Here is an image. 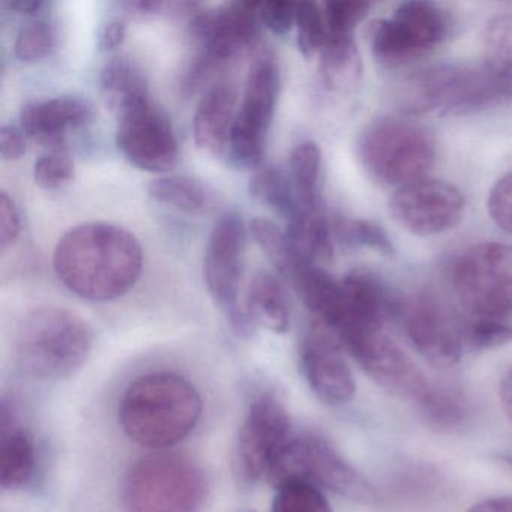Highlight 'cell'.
I'll return each mask as SVG.
<instances>
[{"mask_svg": "<svg viewBox=\"0 0 512 512\" xmlns=\"http://www.w3.org/2000/svg\"><path fill=\"white\" fill-rule=\"evenodd\" d=\"M487 208L496 226L512 235V172L497 179L488 194Z\"/></svg>", "mask_w": 512, "mask_h": 512, "instance_id": "obj_39", "label": "cell"}, {"mask_svg": "<svg viewBox=\"0 0 512 512\" xmlns=\"http://www.w3.org/2000/svg\"><path fill=\"white\" fill-rule=\"evenodd\" d=\"M245 310L254 323L268 328L275 334H284L290 328L289 298L280 278L268 271L254 275L248 287Z\"/></svg>", "mask_w": 512, "mask_h": 512, "instance_id": "obj_22", "label": "cell"}, {"mask_svg": "<svg viewBox=\"0 0 512 512\" xmlns=\"http://www.w3.org/2000/svg\"><path fill=\"white\" fill-rule=\"evenodd\" d=\"M20 224L19 209L7 193H0V250L10 248L19 238Z\"/></svg>", "mask_w": 512, "mask_h": 512, "instance_id": "obj_41", "label": "cell"}, {"mask_svg": "<svg viewBox=\"0 0 512 512\" xmlns=\"http://www.w3.org/2000/svg\"><path fill=\"white\" fill-rule=\"evenodd\" d=\"M466 199L455 185L442 179H418L397 188L389 212L398 226L416 236H434L454 229L463 220Z\"/></svg>", "mask_w": 512, "mask_h": 512, "instance_id": "obj_15", "label": "cell"}, {"mask_svg": "<svg viewBox=\"0 0 512 512\" xmlns=\"http://www.w3.org/2000/svg\"><path fill=\"white\" fill-rule=\"evenodd\" d=\"M484 67L512 88V14L488 23L484 35Z\"/></svg>", "mask_w": 512, "mask_h": 512, "instance_id": "obj_30", "label": "cell"}, {"mask_svg": "<svg viewBox=\"0 0 512 512\" xmlns=\"http://www.w3.org/2000/svg\"><path fill=\"white\" fill-rule=\"evenodd\" d=\"M248 190L254 199L271 208L287 223L301 215L302 208L299 205L292 181H290L289 173L284 172L280 167H260L251 176Z\"/></svg>", "mask_w": 512, "mask_h": 512, "instance_id": "obj_27", "label": "cell"}, {"mask_svg": "<svg viewBox=\"0 0 512 512\" xmlns=\"http://www.w3.org/2000/svg\"><path fill=\"white\" fill-rule=\"evenodd\" d=\"M26 134L22 128L4 125L0 128V155L2 160H20L26 154Z\"/></svg>", "mask_w": 512, "mask_h": 512, "instance_id": "obj_42", "label": "cell"}, {"mask_svg": "<svg viewBox=\"0 0 512 512\" xmlns=\"http://www.w3.org/2000/svg\"><path fill=\"white\" fill-rule=\"evenodd\" d=\"M58 46V31L55 23L43 17H35L22 26L17 34L14 53L26 64L50 58Z\"/></svg>", "mask_w": 512, "mask_h": 512, "instance_id": "obj_31", "label": "cell"}, {"mask_svg": "<svg viewBox=\"0 0 512 512\" xmlns=\"http://www.w3.org/2000/svg\"><path fill=\"white\" fill-rule=\"evenodd\" d=\"M370 2L362 0H335L323 7L328 34H353L356 26L370 11Z\"/></svg>", "mask_w": 512, "mask_h": 512, "instance_id": "obj_38", "label": "cell"}, {"mask_svg": "<svg viewBox=\"0 0 512 512\" xmlns=\"http://www.w3.org/2000/svg\"><path fill=\"white\" fill-rule=\"evenodd\" d=\"M296 7L298 4L287 0L260 2V23L275 35H286L296 26Z\"/></svg>", "mask_w": 512, "mask_h": 512, "instance_id": "obj_40", "label": "cell"}, {"mask_svg": "<svg viewBox=\"0 0 512 512\" xmlns=\"http://www.w3.org/2000/svg\"><path fill=\"white\" fill-rule=\"evenodd\" d=\"M398 319L416 352L436 368H451L463 355V328L430 293L404 299Z\"/></svg>", "mask_w": 512, "mask_h": 512, "instance_id": "obj_16", "label": "cell"}, {"mask_svg": "<svg viewBox=\"0 0 512 512\" xmlns=\"http://www.w3.org/2000/svg\"><path fill=\"white\" fill-rule=\"evenodd\" d=\"M400 98L406 113L463 116L512 101V88L485 67L442 64L409 77Z\"/></svg>", "mask_w": 512, "mask_h": 512, "instance_id": "obj_5", "label": "cell"}, {"mask_svg": "<svg viewBox=\"0 0 512 512\" xmlns=\"http://www.w3.org/2000/svg\"><path fill=\"white\" fill-rule=\"evenodd\" d=\"M250 233L275 269L283 277L290 278L298 259L293 253L286 230H281L274 221L254 218L250 223Z\"/></svg>", "mask_w": 512, "mask_h": 512, "instance_id": "obj_32", "label": "cell"}, {"mask_svg": "<svg viewBox=\"0 0 512 512\" xmlns=\"http://www.w3.org/2000/svg\"><path fill=\"white\" fill-rule=\"evenodd\" d=\"M286 233L296 259L320 266L334 260V227L322 209L302 211L287 223Z\"/></svg>", "mask_w": 512, "mask_h": 512, "instance_id": "obj_23", "label": "cell"}, {"mask_svg": "<svg viewBox=\"0 0 512 512\" xmlns=\"http://www.w3.org/2000/svg\"><path fill=\"white\" fill-rule=\"evenodd\" d=\"M170 2L160 0H128L121 4L124 16L133 19L148 20L166 14L169 11Z\"/></svg>", "mask_w": 512, "mask_h": 512, "instance_id": "obj_43", "label": "cell"}, {"mask_svg": "<svg viewBox=\"0 0 512 512\" xmlns=\"http://www.w3.org/2000/svg\"><path fill=\"white\" fill-rule=\"evenodd\" d=\"M467 512H512V497H493L476 503Z\"/></svg>", "mask_w": 512, "mask_h": 512, "instance_id": "obj_45", "label": "cell"}, {"mask_svg": "<svg viewBox=\"0 0 512 512\" xmlns=\"http://www.w3.org/2000/svg\"><path fill=\"white\" fill-rule=\"evenodd\" d=\"M289 176L302 211L322 209V151L314 142L299 143L290 154Z\"/></svg>", "mask_w": 512, "mask_h": 512, "instance_id": "obj_28", "label": "cell"}, {"mask_svg": "<svg viewBox=\"0 0 512 512\" xmlns=\"http://www.w3.org/2000/svg\"><path fill=\"white\" fill-rule=\"evenodd\" d=\"M302 376L326 406L340 407L355 397L356 383L338 341L320 323H311L299 343Z\"/></svg>", "mask_w": 512, "mask_h": 512, "instance_id": "obj_17", "label": "cell"}, {"mask_svg": "<svg viewBox=\"0 0 512 512\" xmlns=\"http://www.w3.org/2000/svg\"><path fill=\"white\" fill-rule=\"evenodd\" d=\"M451 19L440 5L425 0L404 2L371 34V52L382 67L400 68L439 46L448 37Z\"/></svg>", "mask_w": 512, "mask_h": 512, "instance_id": "obj_12", "label": "cell"}, {"mask_svg": "<svg viewBox=\"0 0 512 512\" xmlns=\"http://www.w3.org/2000/svg\"><path fill=\"white\" fill-rule=\"evenodd\" d=\"M94 109L79 97H55L26 104L20 128L26 137L50 149L65 148L68 133L91 124Z\"/></svg>", "mask_w": 512, "mask_h": 512, "instance_id": "obj_19", "label": "cell"}, {"mask_svg": "<svg viewBox=\"0 0 512 512\" xmlns=\"http://www.w3.org/2000/svg\"><path fill=\"white\" fill-rule=\"evenodd\" d=\"M332 227H334V235L347 244L373 248L377 253L388 254V256L394 253V245L385 230L371 221L338 220L332 224Z\"/></svg>", "mask_w": 512, "mask_h": 512, "instance_id": "obj_36", "label": "cell"}, {"mask_svg": "<svg viewBox=\"0 0 512 512\" xmlns=\"http://www.w3.org/2000/svg\"><path fill=\"white\" fill-rule=\"evenodd\" d=\"M272 512H332V508L316 485L289 481L277 487Z\"/></svg>", "mask_w": 512, "mask_h": 512, "instance_id": "obj_33", "label": "cell"}, {"mask_svg": "<svg viewBox=\"0 0 512 512\" xmlns=\"http://www.w3.org/2000/svg\"><path fill=\"white\" fill-rule=\"evenodd\" d=\"M292 422L283 401L274 392H263L248 407L235 446L239 478L248 484L268 478L287 443Z\"/></svg>", "mask_w": 512, "mask_h": 512, "instance_id": "obj_13", "label": "cell"}, {"mask_svg": "<svg viewBox=\"0 0 512 512\" xmlns=\"http://www.w3.org/2000/svg\"><path fill=\"white\" fill-rule=\"evenodd\" d=\"M319 56L320 76L326 88L344 92L358 83L362 62L353 34H328Z\"/></svg>", "mask_w": 512, "mask_h": 512, "instance_id": "obj_24", "label": "cell"}, {"mask_svg": "<svg viewBox=\"0 0 512 512\" xmlns=\"http://www.w3.org/2000/svg\"><path fill=\"white\" fill-rule=\"evenodd\" d=\"M280 92V68L269 52L257 55L248 70L244 98L236 113L229 155L242 169L259 170L266 154V137L274 119Z\"/></svg>", "mask_w": 512, "mask_h": 512, "instance_id": "obj_11", "label": "cell"}, {"mask_svg": "<svg viewBox=\"0 0 512 512\" xmlns=\"http://www.w3.org/2000/svg\"><path fill=\"white\" fill-rule=\"evenodd\" d=\"M359 157L376 181L400 188L425 178L436 160V142L424 125L386 116L362 134Z\"/></svg>", "mask_w": 512, "mask_h": 512, "instance_id": "obj_7", "label": "cell"}, {"mask_svg": "<svg viewBox=\"0 0 512 512\" xmlns=\"http://www.w3.org/2000/svg\"><path fill=\"white\" fill-rule=\"evenodd\" d=\"M238 92L229 82L209 86L197 104L193 136L203 154L220 157L229 148L230 133L236 118Z\"/></svg>", "mask_w": 512, "mask_h": 512, "instance_id": "obj_20", "label": "cell"}, {"mask_svg": "<svg viewBox=\"0 0 512 512\" xmlns=\"http://www.w3.org/2000/svg\"><path fill=\"white\" fill-rule=\"evenodd\" d=\"M37 470V448L31 433L17 422L7 401L0 409V485L5 491L26 487Z\"/></svg>", "mask_w": 512, "mask_h": 512, "instance_id": "obj_21", "label": "cell"}, {"mask_svg": "<svg viewBox=\"0 0 512 512\" xmlns=\"http://www.w3.org/2000/svg\"><path fill=\"white\" fill-rule=\"evenodd\" d=\"M461 304L484 319L512 313V245L484 242L464 251L452 268Z\"/></svg>", "mask_w": 512, "mask_h": 512, "instance_id": "obj_9", "label": "cell"}, {"mask_svg": "<svg viewBox=\"0 0 512 512\" xmlns=\"http://www.w3.org/2000/svg\"><path fill=\"white\" fill-rule=\"evenodd\" d=\"M100 89L104 103L115 113L149 94L142 70L128 58H115L101 71Z\"/></svg>", "mask_w": 512, "mask_h": 512, "instance_id": "obj_26", "label": "cell"}, {"mask_svg": "<svg viewBox=\"0 0 512 512\" xmlns=\"http://www.w3.org/2000/svg\"><path fill=\"white\" fill-rule=\"evenodd\" d=\"M46 5L43 0H13V2H8L7 7L11 11L25 14V16H35V14L41 13Z\"/></svg>", "mask_w": 512, "mask_h": 512, "instance_id": "obj_46", "label": "cell"}, {"mask_svg": "<svg viewBox=\"0 0 512 512\" xmlns=\"http://www.w3.org/2000/svg\"><path fill=\"white\" fill-rule=\"evenodd\" d=\"M350 356L377 385L395 397L418 403L431 386L415 362L385 332L365 340Z\"/></svg>", "mask_w": 512, "mask_h": 512, "instance_id": "obj_18", "label": "cell"}, {"mask_svg": "<svg viewBox=\"0 0 512 512\" xmlns=\"http://www.w3.org/2000/svg\"><path fill=\"white\" fill-rule=\"evenodd\" d=\"M247 227L241 215L226 212L212 227L203 260V277L209 295L226 314L227 322L239 337H250L256 323L239 304L242 268H244Z\"/></svg>", "mask_w": 512, "mask_h": 512, "instance_id": "obj_10", "label": "cell"}, {"mask_svg": "<svg viewBox=\"0 0 512 512\" xmlns=\"http://www.w3.org/2000/svg\"><path fill=\"white\" fill-rule=\"evenodd\" d=\"M148 194L155 202L190 215H202L215 205V194L208 185L190 176H164L149 184Z\"/></svg>", "mask_w": 512, "mask_h": 512, "instance_id": "obj_25", "label": "cell"}, {"mask_svg": "<svg viewBox=\"0 0 512 512\" xmlns=\"http://www.w3.org/2000/svg\"><path fill=\"white\" fill-rule=\"evenodd\" d=\"M128 25L124 17H115L110 19L101 29L98 37V46L103 52H112L124 44L127 38Z\"/></svg>", "mask_w": 512, "mask_h": 512, "instance_id": "obj_44", "label": "cell"}, {"mask_svg": "<svg viewBox=\"0 0 512 512\" xmlns=\"http://www.w3.org/2000/svg\"><path fill=\"white\" fill-rule=\"evenodd\" d=\"M53 268L74 295L92 302L113 301L139 281L143 248L133 233L115 224H80L59 239Z\"/></svg>", "mask_w": 512, "mask_h": 512, "instance_id": "obj_1", "label": "cell"}, {"mask_svg": "<svg viewBox=\"0 0 512 512\" xmlns=\"http://www.w3.org/2000/svg\"><path fill=\"white\" fill-rule=\"evenodd\" d=\"M119 151L140 170L164 173L178 164L179 146L166 113L151 95L134 101L118 113Z\"/></svg>", "mask_w": 512, "mask_h": 512, "instance_id": "obj_14", "label": "cell"}, {"mask_svg": "<svg viewBox=\"0 0 512 512\" xmlns=\"http://www.w3.org/2000/svg\"><path fill=\"white\" fill-rule=\"evenodd\" d=\"M464 344L472 350H488L512 341V326L500 319L476 317L463 328Z\"/></svg>", "mask_w": 512, "mask_h": 512, "instance_id": "obj_37", "label": "cell"}, {"mask_svg": "<svg viewBox=\"0 0 512 512\" xmlns=\"http://www.w3.org/2000/svg\"><path fill=\"white\" fill-rule=\"evenodd\" d=\"M268 479L275 488L289 481L308 482L364 505H373L379 497L374 485L358 469L326 440L311 434L290 439Z\"/></svg>", "mask_w": 512, "mask_h": 512, "instance_id": "obj_8", "label": "cell"}, {"mask_svg": "<svg viewBox=\"0 0 512 512\" xmlns=\"http://www.w3.org/2000/svg\"><path fill=\"white\" fill-rule=\"evenodd\" d=\"M94 332L85 319L62 307H40L20 322L14 340L17 362L38 379L74 376L91 355Z\"/></svg>", "mask_w": 512, "mask_h": 512, "instance_id": "obj_3", "label": "cell"}, {"mask_svg": "<svg viewBox=\"0 0 512 512\" xmlns=\"http://www.w3.org/2000/svg\"><path fill=\"white\" fill-rule=\"evenodd\" d=\"M422 418L437 431H452L466 424L470 407L466 395L452 386L431 385L418 401Z\"/></svg>", "mask_w": 512, "mask_h": 512, "instance_id": "obj_29", "label": "cell"}, {"mask_svg": "<svg viewBox=\"0 0 512 512\" xmlns=\"http://www.w3.org/2000/svg\"><path fill=\"white\" fill-rule=\"evenodd\" d=\"M260 2H232L214 11L200 8L188 20L197 47L182 79L185 94H194L232 62L256 47L260 34Z\"/></svg>", "mask_w": 512, "mask_h": 512, "instance_id": "obj_4", "label": "cell"}, {"mask_svg": "<svg viewBox=\"0 0 512 512\" xmlns=\"http://www.w3.org/2000/svg\"><path fill=\"white\" fill-rule=\"evenodd\" d=\"M199 391L175 373H149L130 383L119 403V422L137 445L167 449L187 439L202 418Z\"/></svg>", "mask_w": 512, "mask_h": 512, "instance_id": "obj_2", "label": "cell"}, {"mask_svg": "<svg viewBox=\"0 0 512 512\" xmlns=\"http://www.w3.org/2000/svg\"><path fill=\"white\" fill-rule=\"evenodd\" d=\"M296 29H298L299 52L304 55V58L311 59L320 55L328 40V26H326L322 8L314 2L298 4Z\"/></svg>", "mask_w": 512, "mask_h": 512, "instance_id": "obj_34", "label": "cell"}, {"mask_svg": "<svg viewBox=\"0 0 512 512\" xmlns=\"http://www.w3.org/2000/svg\"><path fill=\"white\" fill-rule=\"evenodd\" d=\"M206 496L205 472L178 454L160 452L140 458L122 484L127 512H200Z\"/></svg>", "mask_w": 512, "mask_h": 512, "instance_id": "obj_6", "label": "cell"}, {"mask_svg": "<svg viewBox=\"0 0 512 512\" xmlns=\"http://www.w3.org/2000/svg\"><path fill=\"white\" fill-rule=\"evenodd\" d=\"M74 160L67 148L50 149L34 166V179L44 190H58L74 179Z\"/></svg>", "mask_w": 512, "mask_h": 512, "instance_id": "obj_35", "label": "cell"}, {"mask_svg": "<svg viewBox=\"0 0 512 512\" xmlns=\"http://www.w3.org/2000/svg\"><path fill=\"white\" fill-rule=\"evenodd\" d=\"M499 395L503 410L512 421V368H509L508 373L505 374L502 383H500Z\"/></svg>", "mask_w": 512, "mask_h": 512, "instance_id": "obj_47", "label": "cell"}]
</instances>
